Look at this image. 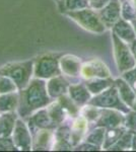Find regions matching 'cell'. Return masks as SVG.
Instances as JSON below:
<instances>
[{"mask_svg": "<svg viewBox=\"0 0 136 152\" xmlns=\"http://www.w3.org/2000/svg\"><path fill=\"white\" fill-rule=\"evenodd\" d=\"M18 94L19 104L16 113L24 120L53 102L47 91L46 80L36 77L31 80L28 86L18 90Z\"/></svg>", "mask_w": 136, "mask_h": 152, "instance_id": "6da1fadb", "label": "cell"}, {"mask_svg": "<svg viewBox=\"0 0 136 152\" xmlns=\"http://www.w3.org/2000/svg\"><path fill=\"white\" fill-rule=\"evenodd\" d=\"M64 14L75 23H77L81 28L91 34L102 35L108 29L99 15V12L91 9L90 7H86L79 10L68 11Z\"/></svg>", "mask_w": 136, "mask_h": 152, "instance_id": "7a4b0ae2", "label": "cell"}, {"mask_svg": "<svg viewBox=\"0 0 136 152\" xmlns=\"http://www.w3.org/2000/svg\"><path fill=\"white\" fill-rule=\"evenodd\" d=\"M0 74L10 77L15 82L18 90L24 89L34 78V59L8 63L0 68Z\"/></svg>", "mask_w": 136, "mask_h": 152, "instance_id": "3957f363", "label": "cell"}, {"mask_svg": "<svg viewBox=\"0 0 136 152\" xmlns=\"http://www.w3.org/2000/svg\"><path fill=\"white\" fill-rule=\"evenodd\" d=\"M61 54H45L34 58V77L48 80L61 75L59 59Z\"/></svg>", "mask_w": 136, "mask_h": 152, "instance_id": "277c9868", "label": "cell"}, {"mask_svg": "<svg viewBox=\"0 0 136 152\" xmlns=\"http://www.w3.org/2000/svg\"><path fill=\"white\" fill-rule=\"evenodd\" d=\"M88 104L100 107V109L118 110V111L123 112L124 114H128L131 110L129 107H127L122 102L115 84L113 86L109 87L108 89L104 90L101 94L93 95Z\"/></svg>", "mask_w": 136, "mask_h": 152, "instance_id": "5b68a950", "label": "cell"}, {"mask_svg": "<svg viewBox=\"0 0 136 152\" xmlns=\"http://www.w3.org/2000/svg\"><path fill=\"white\" fill-rule=\"evenodd\" d=\"M112 42L114 48V57L120 73L131 69L136 66V59L130 49L129 44L122 41L112 31Z\"/></svg>", "mask_w": 136, "mask_h": 152, "instance_id": "8992f818", "label": "cell"}, {"mask_svg": "<svg viewBox=\"0 0 136 152\" xmlns=\"http://www.w3.org/2000/svg\"><path fill=\"white\" fill-rule=\"evenodd\" d=\"M11 139L15 146L16 150L31 151L33 150V135L29 129L26 122L18 117L16 120L13 132L11 134Z\"/></svg>", "mask_w": 136, "mask_h": 152, "instance_id": "52a82bcc", "label": "cell"}, {"mask_svg": "<svg viewBox=\"0 0 136 152\" xmlns=\"http://www.w3.org/2000/svg\"><path fill=\"white\" fill-rule=\"evenodd\" d=\"M80 77L85 80L91 78H107L111 77V71L109 67L101 59L93 58L82 63Z\"/></svg>", "mask_w": 136, "mask_h": 152, "instance_id": "ba28073f", "label": "cell"}, {"mask_svg": "<svg viewBox=\"0 0 136 152\" xmlns=\"http://www.w3.org/2000/svg\"><path fill=\"white\" fill-rule=\"evenodd\" d=\"M126 115L123 112L114 109H102L101 116L95 123L96 127H103L105 129L125 126Z\"/></svg>", "mask_w": 136, "mask_h": 152, "instance_id": "9c48e42d", "label": "cell"}, {"mask_svg": "<svg viewBox=\"0 0 136 152\" xmlns=\"http://www.w3.org/2000/svg\"><path fill=\"white\" fill-rule=\"evenodd\" d=\"M24 121L28 124L32 135L41 129L55 130L57 128V126L52 122L51 118L49 116L47 107H43V109L35 112L33 115H31L29 118H26Z\"/></svg>", "mask_w": 136, "mask_h": 152, "instance_id": "30bf717a", "label": "cell"}, {"mask_svg": "<svg viewBox=\"0 0 136 152\" xmlns=\"http://www.w3.org/2000/svg\"><path fill=\"white\" fill-rule=\"evenodd\" d=\"M59 65H60L62 74L67 78L80 77L82 61L77 56L70 55V54L61 55L59 59Z\"/></svg>", "mask_w": 136, "mask_h": 152, "instance_id": "8fae6325", "label": "cell"}, {"mask_svg": "<svg viewBox=\"0 0 136 152\" xmlns=\"http://www.w3.org/2000/svg\"><path fill=\"white\" fill-rule=\"evenodd\" d=\"M55 135V140H54V145L52 150L57 151H70L73 150L74 147L71 143L70 135V124L63 123L62 125L58 126L54 131Z\"/></svg>", "mask_w": 136, "mask_h": 152, "instance_id": "7c38bea8", "label": "cell"}, {"mask_svg": "<svg viewBox=\"0 0 136 152\" xmlns=\"http://www.w3.org/2000/svg\"><path fill=\"white\" fill-rule=\"evenodd\" d=\"M98 12L107 28H112L114 24L121 18L120 0H111L107 5Z\"/></svg>", "mask_w": 136, "mask_h": 152, "instance_id": "4fadbf2b", "label": "cell"}, {"mask_svg": "<svg viewBox=\"0 0 136 152\" xmlns=\"http://www.w3.org/2000/svg\"><path fill=\"white\" fill-rule=\"evenodd\" d=\"M46 84L49 96L53 100H55L60 96H62V95L68 94L70 81L67 79L66 76L61 74L46 80Z\"/></svg>", "mask_w": 136, "mask_h": 152, "instance_id": "5bb4252c", "label": "cell"}, {"mask_svg": "<svg viewBox=\"0 0 136 152\" xmlns=\"http://www.w3.org/2000/svg\"><path fill=\"white\" fill-rule=\"evenodd\" d=\"M55 130L41 129L33 134V150L47 151L52 150L55 140Z\"/></svg>", "mask_w": 136, "mask_h": 152, "instance_id": "9a60e30c", "label": "cell"}, {"mask_svg": "<svg viewBox=\"0 0 136 152\" xmlns=\"http://www.w3.org/2000/svg\"><path fill=\"white\" fill-rule=\"evenodd\" d=\"M88 128H90V122L81 115L72 119V122L70 124V139L73 147L77 146L80 142L85 140L86 134L88 132Z\"/></svg>", "mask_w": 136, "mask_h": 152, "instance_id": "2e32d148", "label": "cell"}, {"mask_svg": "<svg viewBox=\"0 0 136 152\" xmlns=\"http://www.w3.org/2000/svg\"><path fill=\"white\" fill-rule=\"evenodd\" d=\"M68 95L80 107L87 104L93 97V94L87 89L85 82L70 83L68 88Z\"/></svg>", "mask_w": 136, "mask_h": 152, "instance_id": "e0dca14e", "label": "cell"}, {"mask_svg": "<svg viewBox=\"0 0 136 152\" xmlns=\"http://www.w3.org/2000/svg\"><path fill=\"white\" fill-rule=\"evenodd\" d=\"M114 84H115L118 92H119L122 102L130 109H134L136 105V94L132 89V87L122 77L115 79Z\"/></svg>", "mask_w": 136, "mask_h": 152, "instance_id": "ac0fdd59", "label": "cell"}, {"mask_svg": "<svg viewBox=\"0 0 136 152\" xmlns=\"http://www.w3.org/2000/svg\"><path fill=\"white\" fill-rule=\"evenodd\" d=\"M111 29L116 36L119 37L121 40L126 42L127 44H130L131 42L136 39V34L132 24L130 21L125 20L122 18L114 24V26Z\"/></svg>", "mask_w": 136, "mask_h": 152, "instance_id": "d6986e66", "label": "cell"}, {"mask_svg": "<svg viewBox=\"0 0 136 152\" xmlns=\"http://www.w3.org/2000/svg\"><path fill=\"white\" fill-rule=\"evenodd\" d=\"M17 119L16 112L0 114V137H11Z\"/></svg>", "mask_w": 136, "mask_h": 152, "instance_id": "ffe728a7", "label": "cell"}, {"mask_svg": "<svg viewBox=\"0 0 136 152\" xmlns=\"http://www.w3.org/2000/svg\"><path fill=\"white\" fill-rule=\"evenodd\" d=\"M19 104L18 91L0 94V114L16 112Z\"/></svg>", "mask_w": 136, "mask_h": 152, "instance_id": "44dd1931", "label": "cell"}, {"mask_svg": "<svg viewBox=\"0 0 136 152\" xmlns=\"http://www.w3.org/2000/svg\"><path fill=\"white\" fill-rule=\"evenodd\" d=\"M114 81L115 80L112 79V77H107V78H91V79L85 80V83L87 87V89L90 90L91 94L96 95L101 92H103L104 90L108 89L109 87L113 86Z\"/></svg>", "mask_w": 136, "mask_h": 152, "instance_id": "7402d4cb", "label": "cell"}, {"mask_svg": "<svg viewBox=\"0 0 136 152\" xmlns=\"http://www.w3.org/2000/svg\"><path fill=\"white\" fill-rule=\"evenodd\" d=\"M47 111L50 116L52 122L56 125L57 127L65 123L66 120H67V114L64 111V109L61 107V104L58 102V100L55 99L53 102H51L50 104L47 105Z\"/></svg>", "mask_w": 136, "mask_h": 152, "instance_id": "603a6c76", "label": "cell"}, {"mask_svg": "<svg viewBox=\"0 0 136 152\" xmlns=\"http://www.w3.org/2000/svg\"><path fill=\"white\" fill-rule=\"evenodd\" d=\"M126 131H127V128H126L125 126L106 129L105 139H104L102 150H109V149L123 136V134H124Z\"/></svg>", "mask_w": 136, "mask_h": 152, "instance_id": "cb8c5ba5", "label": "cell"}, {"mask_svg": "<svg viewBox=\"0 0 136 152\" xmlns=\"http://www.w3.org/2000/svg\"><path fill=\"white\" fill-rule=\"evenodd\" d=\"M58 102L61 104V107L64 109V111L66 112L68 118H70L71 120L76 118L77 116L80 115V109L81 107L79 105H77L75 102L71 99V97L69 96L68 94H64L62 96H60L59 99H57Z\"/></svg>", "mask_w": 136, "mask_h": 152, "instance_id": "d4e9b609", "label": "cell"}, {"mask_svg": "<svg viewBox=\"0 0 136 152\" xmlns=\"http://www.w3.org/2000/svg\"><path fill=\"white\" fill-rule=\"evenodd\" d=\"M58 6L62 13H66L90 7V0H58Z\"/></svg>", "mask_w": 136, "mask_h": 152, "instance_id": "484cf974", "label": "cell"}, {"mask_svg": "<svg viewBox=\"0 0 136 152\" xmlns=\"http://www.w3.org/2000/svg\"><path fill=\"white\" fill-rule=\"evenodd\" d=\"M105 134H106V129L103 127H93V130L87 132L86 134L85 141L90 142V143L96 145L102 148L104 139H105Z\"/></svg>", "mask_w": 136, "mask_h": 152, "instance_id": "4316f807", "label": "cell"}, {"mask_svg": "<svg viewBox=\"0 0 136 152\" xmlns=\"http://www.w3.org/2000/svg\"><path fill=\"white\" fill-rule=\"evenodd\" d=\"M101 111H102V109H100V107L87 104L80 109V115L85 117L90 122V124H95L101 116Z\"/></svg>", "mask_w": 136, "mask_h": 152, "instance_id": "83f0119b", "label": "cell"}, {"mask_svg": "<svg viewBox=\"0 0 136 152\" xmlns=\"http://www.w3.org/2000/svg\"><path fill=\"white\" fill-rule=\"evenodd\" d=\"M132 137H133V133L130 132L129 130H127V131L123 134V136L121 137L119 140L116 142L109 150L110 151H120V150H128V149H131Z\"/></svg>", "mask_w": 136, "mask_h": 152, "instance_id": "f1b7e54d", "label": "cell"}, {"mask_svg": "<svg viewBox=\"0 0 136 152\" xmlns=\"http://www.w3.org/2000/svg\"><path fill=\"white\" fill-rule=\"evenodd\" d=\"M121 18L125 20L131 21L136 18V8L130 0H120Z\"/></svg>", "mask_w": 136, "mask_h": 152, "instance_id": "f546056e", "label": "cell"}, {"mask_svg": "<svg viewBox=\"0 0 136 152\" xmlns=\"http://www.w3.org/2000/svg\"><path fill=\"white\" fill-rule=\"evenodd\" d=\"M15 91H18V88H17L15 82L8 76L0 74V94Z\"/></svg>", "mask_w": 136, "mask_h": 152, "instance_id": "4dcf8cb0", "label": "cell"}, {"mask_svg": "<svg viewBox=\"0 0 136 152\" xmlns=\"http://www.w3.org/2000/svg\"><path fill=\"white\" fill-rule=\"evenodd\" d=\"M122 78L132 87L136 94V66L122 73Z\"/></svg>", "mask_w": 136, "mask_h": 152, "instance_id": "1f68e13d", "label": "cell"}, {"mask_svg": "<svg viewBox=\"0 0 136 152\" xmlns=\"http://www.w3.org/2000/svg\"><path fill=\"white\" fill-rule=\"evenodd\" d=\"M16 150L11 137H0V151Z\"/></svg>", "mask_w": 136, "mask_h": 152, "instance_id": "d6a6232c", "label": "cell"}, {"mask_svg": "<svg viewBox=\"0 0 136 152\" xmlns=\"http://www.w3.org/2000/svg\"><path fill=\"white\" fill-rule=\"evenodd\" d=\"M125 127L133 134H136V113L129 112L126 115Z\"/></svg>", "mask_w": 136, "mask_h": 152, "instance_id": "836d02e7", "label": "cell"}, {"mask_svg": "<svg viewBox=\"0 0 136 152\" xmlns=\"http://www.w3.org/2000/svg\"><path fill=\"white\" fill-rule=\"evenodd\" d=\"M73 150H75V151H100V150H102V148L96 145H93V144L90 143V142H86L83 140L82 142H80L77 146L74 147Z\"/></svg>", "mask_w": 136, "mask_h": 152, "instance_id": "e575fe53", "label": "cell"}, {"mask_svg": "<svg viewBox=\"0 0 136 152\" xmlns=\"http://www.w3.org/2000/svg\"><path fill=\"white\" fill-rule=\"evenodd\" d=\"M111 0H90V7L96 11H100Z\"/></svg>", "mask_w": 136, "mask_h": 152, "instance_id": "d590c367", "label": "cell"}, {"mask_svg": "<svg viewBox=\"0 0 136 152\" xmlns=\"http://www.w3.org/2000/svg\"><path fill=\"white\" fill-rule=\"evenodd\" d=\"M129 46H130V49H131V51H132L133 55H134V57L136 59V39L134 41L131 42V43L129 44Z\"/></svg>", "mask_w": 136, "mask_h": 152, "instance_id": "8d00e7d4", "label": "cell"}, {"mask_svg": "<svg viewBox=\"0 0 136 152\" xmlns=\"http://www.w3.org/2000/svg\"><path fill=\"white\" fill-rule=\"evenodd\" d=\"M131 149H132V150H136V134H133L132 143H131Z\"/></svg>", "mask_w": 136, "mask_h": 152, "instance_id": "74e56055", "label": "cell"}, {"mask_svg": "<svg viewBox=\"0 0 136 152\" xmlns=\"http://www.w3.org/2000/svg\"><path fill=\"white\" fill-rule=\"evenodd\" d=\"M130 23H131V24H132L133 28H134V31H135V34H136V18L133 19V20H131Z\"/></svg>", "mask_w": 136, "mask_h": 152, "instance_id": "f35d334b", "label": "cell"}, {"mask_svg": "<svg viewBox=\"0 0 136 152\" xmlns=\"http://www.w3.org/2000/svg\"><path fill=\"white\" fill-rule=\"evenodd\" d=\"M130 1H131V3H132L133 5L135 6V8H136V0H130Z\"/></svg>", "mask_w": 136, "mask_h": 152, "instance_id": "ab89813d", "label": "cell"}, {"mask_svg": "<svg viewBox=\"0 0 136 152\" xmlns=\"http://www.w3.org/2000/svg\"><path fill=\"white\" fill-rule=\"evenodd\" d=\"M57 1H58V0H57Z\"/></svg>", "mask_w": 136, "mask_h": 152, "instance_id": "60d3db41", "label": "cell"}]
</instances>
